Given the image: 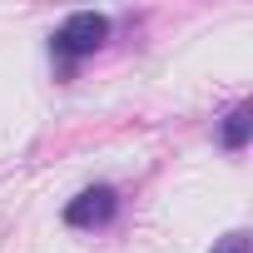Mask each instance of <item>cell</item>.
<instances>
[{
	"label": "cell",
	"instance_id": "277c9868",
	"mask_svg": "<svg viewBox=\"0 0 253 253\" xmlns=\"http://www.w3.org/2000/svg\"><path fill=\"white\" fill-rule=\"evenodd\" d=\"M213 253H248V233H243V228H233V233H223V238L213 243Z\"/></svg>",
	"mask_w": 253,
	"mask_h": 253
},
{
	"label": "cell",
	"instance_id": "3957f363",
	"mask_svg": "<svg viewBox=\"0 0 253 253\" xmlns=\"http://www.w3.org/2000/svg\"><path fill=\"white\" fill-rule=\"evenodd\" d=\"M248 129H253V104H233L228 119H223V129H218L223 149H243L248 144Z\"/></svg>",
	"mask_w": 253,
	"mask_h": 253
},
{
	"label": "cell",
	"instance_id": "6da1fadb",
	"mask_svg": "<svg viewBox=\"0 0 253 253\" xmlns=\"http://www.w3.org/2000/svg\"><path fill=\"white\" fill-rule=\"evenodd\" d=\"M104 40H109V20L94 15V10H75V15L55 30V55L80 60V55H94Z\"/></svg>",
	"mask_w": 253,
	"mask_h": 253
},
{
	"label": "cell",
	"instance_id": "7a4b0ae2",
	"mask_svg": "<svg viewBox=\"0 0 253 253\" xmlns=\"http://www.w3.org/2000/svg\"><path fill=\"white\" fill-rule=\"evenodd\" d=\"M114 209H119V194L109 184H94V189H84L65 204V223L70 228H104L114 218Z\"/></svg>",
	"mask_w": 253,
	"mask_h": 253
}]
</instances>
